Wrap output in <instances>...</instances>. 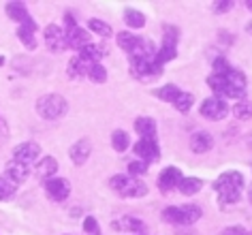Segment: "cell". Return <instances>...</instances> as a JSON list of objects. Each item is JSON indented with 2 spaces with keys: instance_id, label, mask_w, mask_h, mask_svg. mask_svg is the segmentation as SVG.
I'll list each match as a JSON object with an SVG mask.
<instances>
[{
  "instance_id": "6da1fadb",
  "label": "cell",
  "mask_w": 252,
  "mask_h": 235,
  "mask_svg": "<svg viewBox=\"0 0 252 235\" xmlns=\"http://www.w3.org/2000/svg\"><path fill=\"white\" fill-rule=\"evenodd\" d=\"M207 86L214 90L216 97H231V99H242L246 94V77L244 73L231 68L226 75H214L207 77Z\"/></svg>"
},
{
  "instance_id": "7a4b0ae2",
  "label": "cell",
  "mask_w": 252,
  "mask_h": 235,
  "mask_svg": "<svg viewBox=\"0 0 252 235\" xmlns=\"http://www.w3.org/2000/svg\"><path fill=\"white\" fill-rule=\"evenodd\" d=\"M214 188L220 195V203H237L242 199V188H244V177L237 171H226L214 182Z\"/></svg>"
},
{
  "instance_id": "3957f363",
  "label": "cell",
  "mask_w": 252,
  "mask_h": 235,
  "mask_svg": "<svg viewBox=\"0 0 252 235\" xmlns=\"http://www.w3.org/2000/svg\"><path fill=\"white\" fill-rule=\"evenodd\" d=\"M68 105L60 94H45L36 101V113L45 120H58L66 113Z\"/></svg>"
},
{
  "instance_id": "277c9868",
  "label": "cell",
  "mask_w": 252,
  "mask_h": 235,
  "mask_svg": "<svg viewBox=\"0 0 252 235\" xmlns=\"http://www.w3.org/2000/svg\"><path fill=\"white\" fill-rule=\"evenodd\" d=\"M162 218L171 225H192L201 218V207L194 205V203H188V205H180V207H167L162 212Z\"/></svg>"
},
{
  "instance_id": "5b68a950",
  "label": "cell",
  "mask_w": 252,
  "mask_h": 235,
  "mask_svg": "<svg viewBox=\"0 0 252 235\" xmlns=\"http://www.w3.org/2000/svg\"><path fill=\"white\" fill-rule=\"evenodd\" d=\"M109 184L116 193H120L122 197H130V199H135V197H146V193H148L146 184L141 180H135V177H128V175H113Z\"/></svg>"
},
{
  "instance_id": "8992f818",
  "label": "cell",
  "mask_w": 252,
  "mask_h": 235,
  "mask_svg": "<svg viewBox=\"0 0 252 235\" xmlns=\"http://www.w3.org/2000/svg\"><path fill=\"white\" fill-rule=\"evenodd\" d=\"M226 113H229V107H226L224 99H220V97H210L201 103V116L212 120V122H218V120L226 118Z\"/></svg>"
},
{
  "instance_id": "52a82bcc",
  "label": "cell",
  "mask_w": 252,
  "mask_h": 235,
  "mask_svg": "<svg viewBox=\"0 0 252 235\" xmlns=\"http://www.w3.org/2000/svg\"><path fill=\"white\" fill-rule=\"evenodd\" d=\"M160 71H162V67H158L154 60H137V58H130V73H133L137 79L156 77Z\"/></svg>"
},
{
  "instance_id": "ba28073f",
  "label": "cell",
  "mask_w": 252,
  "mask_h": 235,
  "mask_svg": "<svg viewBox=\"0 0 252 235\" xmlns=\"http://www.w3.org/2000/svg\"><path fill=\"white\" fill-rule=\"evenodd\" d=\"M45 190L54 201H64L66 197L71 195V184H68L64 177H49L45 182Z\"/></svg>"
},
{
  "instance_id": "9c48e42d",
  "label": "cell",
  "mask_w": 252,
  "mask_h": 235,
  "mask_svg": "<svg viewBox=\"0 0 252 235\" xmlns=\"http://www.w3.org/2000/svg\"><path fill=\"white\" fill-rule=\"evenodd\" d=\"M39 156H41V145H36L32 141L22 143V145H17V148L13 150V158H15L17 163H22V165L34 163Z\"/></svg>"
},
{
  "instance_id": "30bf717a",
  "label": "cell",
  "mask_w": 252,
  "mask_h": 235,
  "mask_svg": "<svg viewBox=\"0 0 252 235\" xmlns=\"http://www.w3.org/2000/svg\"><path fill=\"white\" fill-rule=\"evenodd\" d=\"M45 43H47V47L52 49V52H62V49H66L64 30H62L60 26H56V24L47 26L45 28Z\"/></svg>"
},
{
  "instance_id": "8fae6325",
  "label": "cell",
  "mask_w": 252,
  "mask_h": 235,
  "mask_svg": "<svg viewBox=\"0 0 252 235\" xmlns=\"http://www.w3.org/2000/svg\"><path fill=\"white\" fill-rule=\"evenodd\" d=\"M135 154L141 158L143 163H150V161H156L160 156V150L156 145L154 139H139L135 143Z\"/></svg>"
},
{
  "instance_id": "7c38bea8",
  "label": "cell",
  "mask_w": 252,
  "mask_h": 235,
  "mask_svg": "<svg viewBox=\"0 0 252 235\" xmlns=\"http://www.w3.org/2000/svg\"><path fill=\"white\" fill-rule=\"evenodd\" d=\"M180 182H182V171L178 167H167V169H162V173L158 175V186L160 190H173L175 186H180Z\"/></svg>"
},
{
  "instance_id": "4fadbf2b",
  "label": "cell",
  "mask_w": 252,
  "mask_h": 235,
  "mask_svg": "<svg viewBox=\"0 0 252 235\" xmlns=\"http://www.w3.org/2000/svg\"><path fill=\"white\" fill-rule=\"evenodd\" d=\"M90 152H92V145L88 139H79L77 143L71 148V152H68V156H71V161L75 165H84L88 161V156H90Z\"/></svg>"
},
{
  "instance_id": "5bb4252c",
  "label": "cell",
  "mask_w": 252,
  "mask_h": 235,
  "mask_svg": "<svg viewBox=\"0 0 252 235\" xmlns=\"http://www.w3.org/2000/svg\"><path fill=\"white\" fill-rule=\"evenodd\" d=\"M212 145H214V139L210 133H205V131H199L190 137V150L197 152V154H203V152L212 150Z\"/></svg>"
},
{
  "instance_id": "9a60e30c",
  "label": "cell",
  "mask_w": 252,
  "mask_h": 235,
  "mask_svg": "<svg viewBox=\"0 0 252 235\" xmlns=\"http://www.w3.org/2000/svg\"><path fill=\"white\" fill-rule=\"evenodd\" d=\"M86 45H90V36L84 28H73L71 33H66V47H73V49H84Z\"/></svg>"
},
{
  "instance_id": "2e32d148",
  "label": "cell",
  "mask_w": 252,
  "mask_h": 235,
  "mask_svg": "<svg viewBox=\"0 0 252 235\" xmlns=\"http://www.w3.org/2000/svg\"><path fill=\"white\" fill-rule=\"evenodd\" d=\"M175 56H178V49H175V41H171V39H165L162 41V45H160V49L156 52V56H154V62L158 67H162V65H167L169 60H173Z\"/></svg>"
},
{
  "instance_id": "e0dca14e",
  "label": "cell",
  "mask_w": 252,
  "mask_h": 235,
  "mask_svg": "<svg viewBox=\"0 0 252 235\" xmlns=\"http://www.w3.org/2000/svg\"><path fill=\"white\" fill-rule=\"evenodd\" d=\"M4 175H7L9 180H13L15 184H22V182L28 177V165H22V163H17L15 158H13V161L7 163Z\"/></svg>"
},
{
  "instance_id": "ac0fdd59",
  "label": "cell",
  "mask_w": 252,
  "mask_h": 235,
  "mask_svg": "<svg viewBox=\"0 0 252 235\" xmlns=\"http://www.w3.org/2000/svg\"><path fill=\"white\" fill-rule=\"evenodd\" d=\"M103 52H105L103 45L90 43V45H86L84 49H79V58L84 62H88V65H98V60L103 58Z\"/></svg>"
},
{
  "instance_id": "d6986e66",
  "label": "cell",
  "mask_w": 252,
  "mask_h": 235,
  "mask_svg": "<svg viewBox=\"0 0 252 235\" xmlns=\"http://www.w3.org/2000/svg\"><path fill=\"white\" fill-rule=\"evenodd\" d=\"M135 131L141 135V139H154L156 137V122L152 118H137Z\"/></svg>"
},
{
  "instance_id": "ffe728a7",
  "label": "cell",
  "mask_w": 252,
  "mask_h": 235,
  "mask_svg": "<svg viewBox=\"0 0 252 235\" xmlns=\"http://www.w3.org/2000/svg\"><path fill=\"white\" fill-rule=\"evenodd\" d=\"M36 175L39 177H45V180H49V177H54V173L58 171V161H56L54 156H45L41 163H36Z\"/></svg>"
},
{
  "instance_id": "44dd1931",
  "label": "cell",
  "mask_w": 252,
  "mask_h": 235,
  "mask_svg": "<svg viewBox=\"0 0 252 235\" xmlns=\"http://www.w3.org/2000/svg\"><path fill=\"white\" fill-rule=\"evenodd\" d=\"M90 67H92V65H88V62H84V60L79 58V56H75V58H71V62H68L66 73H68V77L77 79V77H84V75H88Z\"/></svg>"
},
{
  "instance_id": "7402d4cb",
  "label": "cell",
  "mask_w": 252,
  "mask_h": 235,
  "mask_svg": "<svg viewBox=\"0 0 252 235\" xmlns=\"http://www.w3.org/2000/svg\"><path fill=\"white\" fill-rule=\"evenodd\" d=\"M139 41H141L139 36H135V34H130V33H120V34H118V45L122 47L128 56L135 52V47L139 45Z\"/></svg>"
},
{
  "instance_id": "603a6c76",
  "label": "cell",
  "mask_w": 252,
  "mask_h": 235,
  "mask_svg": "<svg viewBox=\"0 0 252 235\" xmlns=\"http://www.w3.org/2000/svg\"><path fill=\"white\" fill-rule=\"evenodd\" d=\"M124 22H126V26H130V28H143L146 26V15L137 9H126L124 11Z\"/></svg>"
},
{
  "instance_id": "cb8c5ba5",
  "label": "cell",
  "mask_w": 252,
  "mask_h": 235,
  "mask_svg": "<svg viewBox=\"0 0 252 235\" xmlns=\"http://www.w3.org/2000/svg\"><path fill=\"white\" fill-rule=\"evenodd\" d=\"M7 15L11 17V20H15V22H24L28 17V11H26V4L24 2H9L7 4Z\"/></svg>"
},
{
  "instance_id": "d4e9b609",
  "label": "cell",
  "mask_w": 252,
  "mask_h": 235,
  "mask_svg": "<svg viewBox=\"0 0 252 235\" xmlns=\"http://www.w3.org/2000/svg\"><path fill=\"white\" fill-rule=\"evenodd\" d=\"M180 94H182V90L173 84H167V86H162V88L156 90V97H158L160 101H167V103H175V99H178Z\"/></svg>"
},
{
  "instance_id": "484cf974",
  "label": "cell",
  "mask_w": 252,
  "mask_h": 235,
  "mask_svg": "<svg viewBox=\"0 0 252 235\" xmlns=\"http://www.w3.org/2000/svg\"><path fill=\"white\" fill-rule=\"evenodd\" d=\"M201 186H203V182L199 180V177H182V182H180V190L184 195H197Z\"/></svg>"
},
{
  "instance_id": "4316f807",
  "label": "cell",
  "mask_w": 252,
  "mask_h": 235,
  "mask_svg": "<svg viewBox=\"0 0 252 235\" xmlns=\"http://www.w3.org/2000/svg\"><path fill=\"white\" fill-rule=\"evenodd\" d=\"M88 28L92 30V33H96L98 36H103V39H109L111 36V26L103 20H96V17H92V20H88Z\"/></svg>"
},
{
  "instance_id": "83f0119b",
  "label": "cell",
  "mask_w": 252,
  "mask_h": 235,
  "mask_svg": "<svg viewBox=\"0 0 252 235\" xmlns=\"http://www.w3.org/2000/svg\"><path fill=\"white\" fill-rule=\"evenodd\" d=\"M120 227L124 229V231H133V233H143L146 231V222L139 220V218H133V216H126V218L120 220Z\"/></svg>"
},
{
  "instance_id": "f1b7e54d",
  "label": "cell",
  "mask_w": 252,
  "mask_h": 235,
  "mask_svg": "<svg viewBox=\"0 0 252 235\" xmlns=\"http://www.w3.org/2000/svg\"><path fill=\"white\" fill-rule=\"evenodd\" d=\"M111 145H113V150H116V152H124V150L130 145L128 133H124V131H116V133L111 135Z\"/></svg>"
},
{
  "instance_id": "f546056e",
  "label": "cell",
  "mask_w": 252,
  "mask_h": 235,
  "mask_svg": "<svg viewBox=\"0 0 252 235\" xmlns=\"http://www.w3.org/2000/svg\"><path fill=\"white\" fill-rule=\"evenodd\" d=\"M233 113H235L237 120H250L252 118V103L250 101H239V103L233 107Z\"/></svg>"
},
{
  "instance_id": "4dcf8cb0",
  "label": "cell",
  "mask_w": 252,
  "mask_h": 235,
  "mask_svg": "<svg viewBox=\"0 0 252 235\" xmlns=\"http://www.w3.org/2000/svg\"><path fill=\"white\" fill-rule=\"evenodd\" d=\"M15 188H17V184H15L13 180H9L7 175L0 177V201H2V199H9V197H13Z\"/></svg>"
},
{
  "instance_id": "1f68e13d",
  "label": "cell",
  "mask_w": 252,
  "mask_h": 235,
  "mask_svg": "<svg viewBox=\"0 0 252 235\" xmlns=\"http://www.w3.org/2000/svg\"><path fill=\"white\" fill-rule=\"evenodd\" d=\"M192 94H188V92H182L178 99H175V107H178V111H182V113H186V111H190V107H192Z\"/></svg>"
},
{
  "instance_id": "d6a6232c",
  "label": "cell",
  "mask_w": 252,
  "mask_h": 235,
  "mask_svg": "<svg viewBox=\"0 0 252 235\" xmlns=\"http://www.w3.org/2000/svg\"><path fill=\"white\" fill-rule=\"evenodd\" d=\"M88 77H90L92 81H96V84H103V81L107 79V71H105V67L100 65H92L90 67V71H88Z\"/></svg>"
},
{
  "instance_id": "836d02e7",
  "label": "cell",
  "mask_w": 252,
  "mask_h": 235,
  "mask_svg": "<svg viewBox=\"0 0 252 235\" xmlns=\"http://www.w3.org/2000/svg\"><path fill=\"white\" fill-rule=\"evenodd\" d=\"M17 36L24 41V45H26L28 49H34L36 47V43H34V33H30V30H26L24 26L17 28Z\"/></svg>"
},
{
  "instance_id": "e575fe53",
  "label": "cell",
  "mask_w": 252,
  "mask_h": 235,
  "mask_svg": "<svg viewBox=\"0 0 252 235\" xmlns=\"http://www.w3.org/2000/svg\"><path fill=\"white\" fill-rule=\"evenodd\" d=\"M229 71H231V67H229V62H226L224 58L214 60V75H226Z\"/></svg>"
},
{
  "instance_id": "d590c367",
  "label": "cell",
  "mask_w": 252,
  "mask_h": 235,
  "mask_svg": "<svg viewBox=\"0 0 252 235\" xmlns=\"http://www.w3.org/2000/svg\"><path fill=\"white\" fill-rule=\"evenodd\" d=\"M84 229H86V233H90V235H100V229H98V222L92 218V216H88V218L84 220Z\"/></svg>"
},
{
  "instance_id": "8d00e7d4",
  "label": "cell",
  "mask_w": 252,
  "mask_h": 235,
  "mask_svg": "<svg viewBox=\"0 0 252 235\" xmlns=\"http://www.w3.org/2000/svg\"><path fill=\"white\" fill-rule=\"evenodd\" d=\"M146 171H148V163H130L128 165V173L130 175H143V173H146Z\"/></svg>"
},
{
  "instance_id": "74e56055",
  "label": "cell",
  "mask_w": 252,
  "mask_h": 235,
  "mask_svg": "<svg viewBox=\"0 0 252 235\" xmlns=\"http://www.w3.org/2000/svg\"><path fill=\"white\" fill-rule=\"evenodd\" d=\"M222 235H250L248 231H246V229L244 227H226L224 229V231H222Z\"/></svg>"
},
{
  "instance_id": "f35d334b",
  "label": "cell",
  "mask_w": 252,
  "mask_h": 235,
  "mask_svg": "<svg viewBox=\"0 0 252 235\" xmlns=\"http://www.w3.org/2000/svg\"><path fill=\"white\" fill-rule=\"evenodd\" d=\"M20 26H24V28H26V30H30V33H36V22L32 20V17H26V20H24L22 24H20Z\"/></svg>"
},
{
  "instance_id": "ab89813d",
  "label": "cell",
  "mask_w": 252,
  "mask_h": 235,
  "mask_svg": "<svg viewBox=\"0 0 252 235\" xmlns=\"http://www.w3.org/2000/svg\"><path fill=\"white\" fill-rule=\"evenodd\" d=\"M231 7H233L231 0H226V2H216V13H226Z\"/></svg>"
},
{
  "instance_id": "60d3db41",
  "label": "cell",
  "mask_w": 252,
  "mask_h": 235,
  "mask_svg": "<svg viewBox=\"0 0 252 235\" xmlns=\"http://www.w3.org/2000/svg\"><path fill=\"white\" fill-rule=\"evenodd\" d=\"M64 24H66V33H71L73 28H77V24H75V17H73L71 13L64 15Z\"/></svg>"
},
{
  "instance_id": "b9f144b4",
  "label": "cell",
  "mask_w": 252,
  "mask_h": 235,
  "mask_svg": "<svg viewBox=\"0 0 252 235\" xmlns=\"http://www.w3.org/2000/svg\"><path fill=\"white\" fill-rule=\"evenodd\" d=\"M9 137V129H7V122H4L2 118H0V141H4V139Z\"/></svg>"
},
{
  "instance_id": "7bdbcfd3",
  "label": "cell",
  "mask_w": 252,
  "mask_h": 235,
  "mask_svg": "<svg viewBox=\"0 0 252 235\" xmlns=\"http://www.w3.org/2000/svg\"><path fill=\"white\" fill-rule=\"evenodd\" d=\"M246 33H248V34H252V22H248V24H246Z\"/></svg>"
},
{
  "instance_id": "ee69618b",
  "label": "cell",
  "mask_w": 252,
  "mask_h": 235,
  "mask_svg": "<svg viewBox=\"0 0 252 235\" xmlns=\"http://www.w3.org/2000/svg\"><path fill=\"white\" fill-rule=\"evenodd\" d=\"M246 7H248V9L252 11V0H248V2H246Z\"/></svg>"
},
{
  "instance_id": "f6af8a7d",
  "label": "cell",
  "mask_w": 252,
  "mask_h": 235,
  "mask_svg": "<svg viewBox=\"0 0 252 235\" xmlns=\"http://www.w3.org/2000/svg\"><path fill=\"white\" fill-rule=\"evenodd\" d=\"M4 65V58H2V56H0V67H2Z\"/></svg>"
},
{
  "instance_id": "bcb514c9",
  "label": "cell",
  "mask_w": 252,
  "mask_h": 235,
  "mask_svg": "<svg viewBox=\"0 0 252 235\" xmlns=\"http://www.w3.org/2000/svg\"><path fill=\"white\" fill-rule=\"evenodd\" d=\"M250 201H252V188H250Z\"/></svg>"
}]
</instances>
